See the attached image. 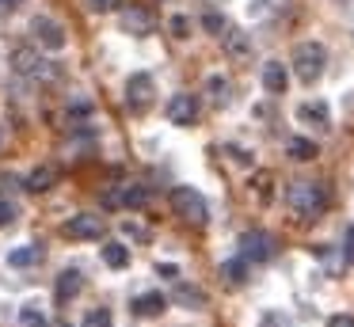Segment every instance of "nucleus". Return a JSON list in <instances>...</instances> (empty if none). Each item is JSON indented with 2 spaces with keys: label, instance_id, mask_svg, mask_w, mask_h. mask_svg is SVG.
Returning <instances> with one entry per match:
<instances>
[{
  "label": "nucleus",
  "instance_id": "15",
  "mask_svg": "<svg viewBox=\"0 0 354 327\" xmlns=\"http://www.w3.org/2000/svg\"><path fill=\"white\" fill-rule=\"evenodd\" d=\"M221 46H225V53H229L232 61H240V57H248V53H252V38H248L244 30H232V27H225Z\"/></svg>",
  "mask_w": 354,
  "mask_h": 327
},
{
  "label": "nucleus",
  "instance_id": "8",
  "mask_svg": "<svg viewBox=\"0 0 354 327\" xmlns=\"http://www.w3.org/2000/svg\"><path fill=\"white\" fill-rule=\"evenodd\" d=\"M118 23H122V30L126 35H149V30H153V12H149V8H138V4H126L122 12H118Z\"/></svg>",
  "mask_w": 354,
  "mask_h": 327
},
{
  "label": "nucleus",
  "instance_id": "23",
  "mask_svg": "<svg viewBox=\"0 0 354 327\" xmlns=\"http://www.w3.org/2000/svg\"><path fill=\"white\" fill-rule=\"evenodd\" d=\"M206 91L214 95V103H217V106H221V103H229V84H225L221 76H214V80L206 84Z\"/></svg>",
  "mask_w": 354,
  "mask_h": 327
},
{
  "label": "nucleus",
  "instance_id": "33",
  "mask_svg": "<svg viewBox=\"0 0 354 327\" xmlns=\"http://www.w3.org/2000/svg\"><path fill=\"white\" fill-rule=\"evenodd\" d=\"M73 114H92V103H73Z\"/></svg>",
  "mask_w": 354,
  "mask_h": 327
},
{
  "label": "nucleus",
  "instance_id": "9",
  "mask_svg": "<svg viewBox=\"0 0 354 327\" xmlns=\"http://www.w3.org/2000/svg\"><path fill=\"white\" fill-rule=\"evenodd\" d=\"M194 118H198V99L187 95V91L171 95V103H168V122L171 126H194Z\"/></svg>",
  "mask_w": 354,
  "mask_h": 327
},
{
  "label": "nucleus",
  "instance_id": "32",
  "mask_svg": "<svg viewBox=\"0 0 354 327\" xmlns=\"http://www.w3.org/2000/svg\"><path fill=\"white\" fill-rule=\"evenodd\" d=\"M19 4H24V0H0V12H16Z\"/></svg>",
  "mask_w": 354,
  "mask_h": 327
},
{
  "label": "nucleus",
  "instance_id": "10",
  "mask_svg": "<svg viewBox=\"0 0 354 327\" xmlns=\"http://www.w3.org/2000/svg\"><path fill=\"white\" fill-rule=\"evenodd\" d=\"M12 68H16L19 76H54V68H46V61L35 50H27V46H19V50L12 53Z\"/></svg>",
  "mask_w": 354,
  "mask_h": 327
},
{
  "label": "nucleus",
  "instance_id": "14",
  "mask_svg": "<svg viewBox=\"0 0 354 327\" xmlns=\"http://www.w3.org/2000/svg\"><path fill=\"white\" fill-rule=\"evenodd\" d=\"M286 84H290L286 65H282V61H267V65H263V88H267L270 95H282Z\"/></svg>",
  "mask_w": 354,
  "mask_h": 327
},
{
  "label": "nucleus",
  "instance_id": "29",
  "mask_svg": "<svg viewBox=\"0 0 354 327\" xmlns=\"http://www.w3.org/2000/svg\"><path fill=\"white\" fill-rule=\"evenodd\" d=\"M88 4H92V12H115L122 0H88Z\"/></svg>",
  "mask_w": 354,
  "mask_h": 327
},
{
  "label": "nucleus",
  "instance_id": "24",
  "mask_svg": "<svg viewBox=\"0 0 354 327\" xmlns=\"http://www.w3.org/2000/svg\"><path fill=\"white\" fill-rule=\"evenodd\" d=\"M84 327H115L111 324V308H92L84 319Z\"/></svg>",
  "mask_w": 354,
  "mask_h": 327
},
{
  "label": "nucleus",
  "instance_id": "13",
  "mask_svg": "<svg viewBox=\"0 0 354 327\" xmlns=\"http://www.w3.org/2000/svg\"><path fill=\"white\" fill-rule=\"evenodd\" d=\"M57 183V167H50V164H39L31 175L24 179V190H31V194H46L50 187Z\"/></svg>",
  "mask_w": 354,
  "mask_h": 327
},
{
  "label": "nucleus",
  "instance_id": "31",
  "mask_svg": "<svg viewBox=\"0 0 354 327\" xmlns=\"http://www.w3.org/2000/svg\"><path fill=\"white\" fill-rule=\"evenodd\" d=\"M343 263H354V225H351V232H346V255H343Z\"/></svg>",
  "mask_w": 354,
  "mask_h": 327
},
{
  "label": "nucleus",
  "instance_id": "30",
  "mask_svg": "<svg viewBox=\"0 0 354 327\" xmlns=\"http://www.w3.org/2000/svg\"><path fill=\"white\" fill-rule=\"evenodd\" d=\"M324 327H354V316H346V312H339V316H331Z\"/></svg>",
  "mask_w": 354,
  "mask_h": 327
},
{
  "label": "nucleus",
  "instance_id": "12",
  "mask_svg": "<svg viewBox=\"0 0 354 327\" xmlns=\"http://www.w3.org/2000/svg\"><path fill=\"white\" fill-rule=\"evenodd\" d=\"M164 304H168V297L164 293H141V297H133V316H141V319H156V316H164Z\"/></svg>",
  "mask_w": 354,
  "mask_h": 327
},
{
  "label": "nucleus",
  "instance_id": "2",
  "mask_svg": "<svg viewBox=\"0 0 354 327\" xmlns=\"http://www.w3.org/2000/svg\"><path fill=\"white\" fill-rule=\"evenodd\" d=\"M171 209H176L179 221H187V225H194V228H202L209 221V205L194 187H176L171 190Z\"/></svg>",
  "mask_w": 354,
  "mask_h": 327
},
{
  "label": "nucleus",
  "instance_id": "27",
  "mask_svg": "<svg viewBox=\"0 0 354 327\" xmlns=\"http://www.w3.org/2000/svg\"><path fill=\"white\" fill-rule=\"evenodd\" d=\"M19 319H24V327H46V319H42L35 308H24V312H19Z\"/></svg>",
  "mask_w": 354,
  "mask_h": 327
},
{
  "label": "nucleus",
  "instance_id": "18",
  "mask_svg": "<svg viewBox=\"0 0 354 327\" xmlns=\"http://www.w3.org/2000/svg\"><path fill=\"white\" fill-rule=\"evenodd\" d=\"M221 278H225V286H229V289L244 286V281H248V259H229V263L221 266Z\"/></svg>",
  "mask_w": 354,
  "mask_h": 327
},
{
  "label": "nucleus",
  "instance_id": "20",
  "mask_svg": "<svg viewBox=\"0 0 354 327\" xmlns=\"http://www.w3.org/2000/svg\"><path fill=\"white\" fill-rule=\"evenodd\" d=\"M103 263L115 266V270L130 266V247H126V243H107V247H103Z\"/></svg>",
  "mask_w": 354,
  "mask_h": 327
},
{
  "label": "nucleus",
  "instance_id": "21",
  "mask_svg": "<svg viewBox=\"0 0 354 327\" xmlns=\"http://www.w3.org/2000/svg\"><path fill=\"white\" fill-rule=\"evenodd\" d=\"M286 152H290V160H301V164H305V160H316V141H308V137H293Z\"/></svg>",
  "mask_w": 354,
  "mask_h": 327
},
{
  "label": "nucleus",
  "instance_id": "19",
  "mask_svg": "<svg viewBox=\"0 0 354 327\" xmlns=\"http://www.w3.org/2000/svg\"><path fill=\"white\" fill-rule=\"evenodd\" d=\"M8 263L12 266H39L42 263V247H39V243H24V247H16L8 255Z\"/></svg>",
  "mask_w": 354,
  "mask_h": 327
},
{
  "label": "nucleus",
  "instance_id": "1",
  "mask_svg": "<svg viewBox=\"0 0 354 327\" xmlns=\"http://www.w3.org/2000/svg\"><path fill=\"white\" fill-rule=\"evenodd\" d=\"M286 202H290V209L297 213V217L313 221L328 209V190H324L320 183H293V187L286 190Z\"/></svg>",
  "mask_w": 354,
  "mask_h": 327
},
{
  "label": "nucleus",
  "instance_id": "7",
  "mask_svg": "<svg viewBox=\"0 0 354 327\" xmlns=\"http://www.w3.org/2000/svg\"><path fill=\"white\" fill-rule=\"evenodd\" d=\"M31 30H35V38H39V46L42 50H65V27L57 19H50V15H39V19L31 23Z\"/></svg>",
  "mask_w": 354,
  "mask_h": 327
},
{
  "label": "nucleus",
  "instance_id": "16",
  "mask_svg": "<svg viewBox=\"0 0 354 327\" xmlns=\"http://www.w3.org/2000/svg\"><path fill=\"white\" fill-rule=\"evenodd\" d=\"M149 198H153V190L145 187V183H133V187H126L118 198H111V202H118L122 209H145Z\"/></svg>",
  "mask_w": 354,
  "mask_h": 327
},
{
  "label": "nucleus",
  "instance_id": "3",
  "mask_svg": "<svg viewBox=\"0 0 354 327\" xmlns=\"http://www.w3.org/2000/svg\"><path fill=\"white\" fill-rule=\"evenodd\" d=\"M324 65H328V50L320 42H301L293 50V73L301 84H316L324 76Z\"/></svg>",
  "mask_w": 354,
  "mask_h": 327
},
{
  "label": "nucleus",
  "instance_id": "6",
  "mask_svg": "<svg viewBox=\"0 0 354 327\" xmlns=\"http://www.w3.org/2000/svg\"><path fill=\"white\" fill-rule=\"evenodd\" d=\"M103 232H107L103 217H92V213H77V217H69V221L62 225V236H65V240H100Z\"/></svg>",
  "mask_w": 354,
  "mask_h": 327
},
{
  "label": "nucleus",
  "instance_id": "25",
  "mask_svg": "<svg viewBox=\"0 0 354 327\" xmlns=\"http://www.w3.org/2000/svg\"><path fill=\"white\" fill-rule=\"evenodd\" d=\"M202 27H206L209 35H217V38H221V35H225V27H229V23H225L221 15H217V12H206V15H202Z\"/></svg>",
  "mask_w": 354,
  "mask_h": 327
},
{
  "label": "nucleus",
  "instance_id": "34",
  "mask_svg": "<svg viewBox=\"0 0 354 327\" xmlns=\"http://www.w3.org/2000/svg\"><path fill=\"white\" fill-rule=\"evenodd\" d=\"M57 327H69V324H57Z\"/></svg>",
  "mask_w": 354,
  "mask_h": 327
},
{
  "label": "nucleus",
  "instance_id": "5",
  "mask_svg": "<svg viewBox=\"0 0 354 327\" xmlns=\"http://www.w3.org/2000/svg\"><path fill=\"white\" fill-rule=\"evenodd\" d=\"M153 95H156V88H153V76L149 73H133L126 80V103H130L133 114H145L153 106Z\"/></svg>",
  "mask_w": 354,
  "mask_h": 327
},
{
  "label": "nucleus",
  "instance_id": "4",
  "mask_svg": "<svg viewBox=\"0 0 354 327\" xmlns=\"http://www.w3.org/2000/svg\"><path fill=\"white\" fill-rule=\"evenodd\" d=\"M270 255H274V236L270 232L252 228V232L240 236V259H248V263H267Z\"/></svg>",
  "mask_w": 354,
  "mask_h": 327
},
{
  "label": "nucleus",
  "instance_id": "22",
  "mask_svg": "<svg viewBox=\"0 0 354 327\" xmlns=\"http://www.w3.org/2000/svg\"><path fill=\"white\" fill-rule=\"evenodd\" d=\"M176 301L187 304V308H206V293L194 286H176Z\"/></svg>",
  "mask_w": 354,
  "mask_h": 327
},
{
  "label": "nucleus",
  "instance_id": "17",
  "mask_svg": "<svg viewBox=\"0 0 354 327\" xmlns=\"http://www.w3.org/2000/svg\"><path fill=\"white\" fill-rule=\"evenodd\" d=\"M297 118L301 122H313V126H320V129L331 126V114H328V106H324V103H301L297 106Z\"/></svg>",
  "mask_w": 354,
  "mask_h": 327
},
{
  "label": "nucleus",
  "instance_id": "35",
  "mask_svg": "<svg viewBox=\"0 0 354 327\" xmlns=\"http://www.w3.org/2000/svg\"><path fill=\"white\" fill-rule=\"evenodd\" d=\"M0 141H4V133H0Z\"/></svg>",
  "mask_w": 354,
  "mask_h": 327
},
{
  "label": "nucleus",
  "instance_id": "28",
  "mask_svg": "<svg viewBox=\"0 0 354 327\" xmlns=\"http://www.w3.org/2000/svg\"><path fill=\"white\" fill-rule=\"evenodd\" d=\"M168 30H171V35H176V38H187V30H191V23H187L183 15H176V19L168 23Z\"/></svg>",
  "mask_w": 354,
  "mask_h": 327
},
{
  "label": "nucleus",
  "instance_id": "11",
  "mask_svg": "<svg viewBox=\"0 0 354 327\" xmlns=\"http://www.w3.org/2000/svg\"><path fill=\"white\" fill-rule=\"evenodd\" d=\"M80 289H84V274L69 266V270H62V274H57V281H54V301L57 304H69Z\"/></svg>",
  "mask_w": 354,
  "mask_h": 327
},
{
  "label": "nucleus",
  "instance_id": "26",
  "mask_svg": "<svg viewBox=\"0 0 354 327\" xmlns=\"http://www.w3.org/2000/svg\"><path fill=\"white\" fill-rule=\"evenodd\" d=\"M12 221H16V205H12V202H4V198H0V228H8Z\"/></svg>",
  "mask_w": 354,
  "mask_h": 327
}]
</instances>
